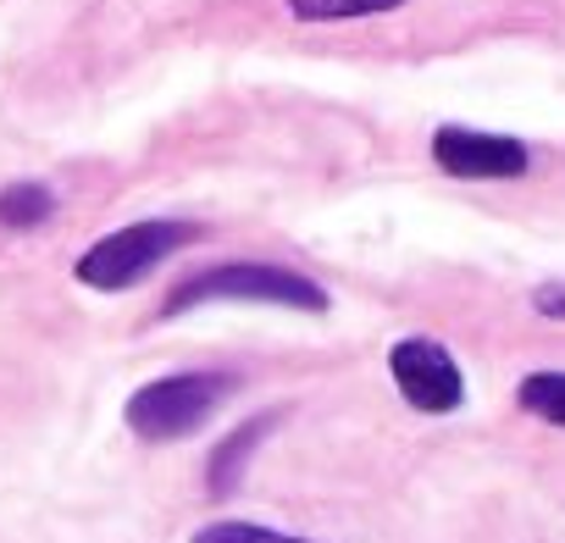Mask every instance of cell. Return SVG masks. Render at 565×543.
I'll return each mask as SVG.
<instances>
[{
	"mask_svg": "<svg viewBox=\"0 0 565 543\" xmlns=\"http://www.w3.org/2000/svg\"><path fill=\"white\" fill-rule=\"evenodd\" d=\"M56 194L45 183H7L0 189V227H40L51 222Z\"/></svg>",
	"mask_w": 565,
	"mask_h": 543,
	"instance_id": "cell-6",
	"label": "cell"
},
{
	"mask_svg": "<svg viewBox=\"0 0 565 543\" xmlns=\"http://www.w3.org/2000/svg\"><path fill=\"white\" fill-rule=\"evenodd\" d=\"M189 543H311V537H289V532H271V526H255V521H211Z\"/></svg>",
	"mask_w": 565,
	"mask_h": 543,
	"instance_id": "cell-10",
	"label": "cell"
},
{
	"mask_svg": "<svg viewBox=\"0 0 565 543\" xmlns=\"http://www.w3.org/2000/svg\"><path fill=\"white\" fill-rule=\"evenodd\" d=\"M521 405L554 427H565V372H532L521 383Z\"/></svg>",
	"mask_w": 565,
	"mask_h": 543,
	"instance_id": "cell-9",
	"label": "cell"
},
{
	"mask_svg": "<svg viewBox=\"0 0 565 543\" xmlns=\"http://www.w3.org/2000/svg\"><path fill=\"white\" fill-rule=\"evenodd\" d=\"M200 238V222H172V216H156V222H128L106 238H95L73 278L95 295H122V289H139L161 260H172L178 249H189Z\"/></svg>",
	"mask_w": 565,
	"mask_h": 543,
	"instance_id": "cell-2",
	"label": "cell"
},
{
	"mask_svg": "<svg viewBox=\"0 0 565 543\" xmlns=\"http://www.w3.org/2000/svg\"><path fill=\"white\" fill-rule=\"evenodd\" d=\"M300 23H350V18H377V12H399L405 0H282Z\"/></svg>",
	"mask_w": 565,
	"mask_h": 543,
	"instance_id": "cell-7",
	"label": "cell"
},
{
	"mask_svg": "<svg viewBox=\"0 0 565 543\" xmlns=\"http://www.w3.org/2000/svg\"><path fill=\"white\" fill-rule=\"evenodd\" d=\"M433 161L449 178H521L532 167V150L504 134H477V128H438L433 134Z\"/></svg>",
	"mask_w": 565,
	"mask_h": 543,
	"instance_id": "cell-5",
	"label": "cell"
},
{
	"mask_svg": "<svg viewBox=\"0 0 565 543\" xmlns=\"http://www.w3.org/2000/svg\"><path fill=\"white\" fill-rule=\"evenodd\" d=\"M222 394H227V377H211V372H172V377L145 383V388L128 400L122 422H128V433H139L145 444L189 438V433H200V427L211 422V411L222 405Z\"/></svg>",
	"mask_w": 565,
	"mask_h": 543,
	"instance_id": "cell-3",
	"label": "cell"
},
{
	"mask_svg": "<svg viewBox=\"0 0 565 543\" xmlns=\"http://www.w3.org/2000/svg\"><path fill=\"white\" fill-rule=\"evenodd\" d=\"M388 372H394L405 405H416L427 416H444L466 400V377H460L455 355L438 339H399L388 350Z\"/></svg>",
	"mask_w": 565,
	"mask_h": 543,
	"instance_id": "cell-4",
	"label": "cell"
},
{
	"mask_svg": "<svg viewBox=\"0 0 565 543\" xmlns=\"http://www.w3.org/2000/svg\"><path fill=\"white\" fill-rule=\"evenodd\" d=\"M211 300H238V306H282V311H328V289L311 284L306 272H289V266H266V260H227V266H205L194 278H183L172 289V300L161 306V317H183L194 306H211Z\"/></svg>",
	"mask_w": 565,
	"mask_h": 543,
	"instance_id": "cell-1",
	"label": "cell"
},
{
	"mask_svg": "<svg viewBox=\"0 0 565 543\" xmlns=\"http://www.w3.org/2000/svg\"><path fill=\"white\" fill-rule=\"evenodd\" d=\"M266 427H271V422H244V427H238V433H233V438H227L216 455H211V488H216V493H227V488H233V477H238L244 455L260 444V433H266Z\"/></svg>",
	"mask_w": 565,
	"mask_h": 543,
	"instance_id": "cell-8",
	"label": "cell"
},
{
	"mask_svg": "<svg viewBox=\"0 0 565 543\" xmlns=\"http://www.w3.org/2000/svg\"><path fill=\"white\" fill-rule=\"evenodd\" d=\"M532 311H537V317H554V322H565V278L543 284V289L532 295Z\"/></svg>",
	"mask_w": 565,
	"mask_h": 543,
	"instance_id": "cell-11",
	"label": "cell"
}]
</instances>
